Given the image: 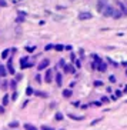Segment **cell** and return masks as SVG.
Here are the masks:
<instances>
[{
    "label": "cell",
    "mask_w": 127,
    "mask_h": 130,
    "mask_svg": "<svg viewBox=\"0 0 127 130\" xmlns=\"http://www.w3.org/2000/svg\"><path fill=\"white\" fill-rule=\"evenodd\" d=\"M113 12H114V7L113 6H108V4H106L104 9L101 10V13H103L104 17H112L113 16Z\"/></svg>",
    "instance_id": "1"
},
{
    "label": "cell",
    "mask_w": 127,
    "mask_h": 130,
    "mask_svg": "<svg viewBox=\"0 0 127 130\" xmlns=\"http://www.w3.org/2000/svg\"><path fill=\"white\" fill-rule=\"evenodd\" d=\"M92 17H93V14L89 13V12H80L79 13V19H80V20H90Z\"/></svg>",
    "instance_id": "2"
},
{
    "label": "cell",
    "mask_w": 127,
    "mask_h": 130,
    "mask_svg": "<svg viewBox=\"0 0 127 130\" xmlns=\"http://www.w3.org/2000/svg\"><path fill=\"white\" fill-rule=\"evenodd\" d=\"M53 80V70L51 69H47L46 70V74H44V82L46 83H51Z\"/></svg>",
    "instance_id": "3"
},
{
    "label": "cell",
    "mask_w": 127,
    "mask_h": 130,
    "mask_svg": "<svg viewBox=\"0 0 127 130\" xmlns=\"http://www.w3.org/2000/svg\"><path fill=\"white\" fill-rule=\"evenodd\" d=\"M33 63H29V59L27 57H22L20 59V67L22 69H27V67H31Z\"/></svg>",
    "instance_id": "4"
},
{
    "label": "cell",
    "mask_w": 127,
    "mask_h": 130,
    "mask_svg": "<svg viewBox=\"0 0 127 130\" xmlns=\"http://www.w3.org/2000/svg\"><path fill=\"white\" fill-rule=\"evenodd\" d=\"M116 6H119V10L123 13V16H127V7H126V4H123L121 2H119V0H117V2H116Z\"/></svg>",
    "instance_id": "5"
},
{
    "label": "cell",
    "mask_w": 127,
    "mask_h": 130,
    "mask_svg": "<svg viewBox=\"0 0 127 130\" xmlns=\"http://www.w3.org/2000/svg\"><path fill=\"white\" fill-rule=\"evenodd\" d=\"M49 64H50V60H49V59H44V60L40 62V64L37 66V69H39V70H44V69L49 67Z\"/></svg>",
    "instance_id": "6"
},
{
    "label": "cell",
    "mask_w": 127,
    "mask_h": 130,
    "mask_svg": "<svg viewBox=\"0 0 127 130\" xmlns=\"http://www.w3.org/2000/svg\"><path fill=\"white\" fill-rule=\"evenodd\" d=\"M7 71L10 73V74H16V70H14V67H13V62H12V59H9V62H7Z\"/></svg>",
    "instance_id": "7"
},
{
    "label": "cell",
    "mask_w": 127,
    "mask_h": 130,
    "mask_svg": "<svg viewBox=\"0 0 127 130\" xmlns=\"http://www.w3.org/2000/svg\"><path fill=\"white\" fill-rule=\"evenodd\" d=\"M96 69H97L99 71H106V70H107V63H104V62H99L97 66H96Z\"/></svg>",
    "instance_id": "8"
},
{
    "label": "cell",
    "mask_w": 127,
    "mask_h": 130,
    "mask_svg": "<svg viewBox=\"0 0 127 130\" xmlns=\"http://www.w3.org/2000/svg\"><path fill=\"white\" fill-rule=\"evenodd\" d=\"M107 2H108V0H97V10L101 12L104 9V6L107 4Z\"/></svg>",
    "instance_id": "9"
},
{
    "label": "cell",
    "mask_w": 127,
    "mask_h": 130,
    "mask_svg": "<svg viewBox=\"0 0 127 130\" xmlns=\"http://www.w3.org/2000/svg\"><path fill=\"white\" fill-rule=\"evenodd\" d=\"M64 71H66V73H73V74H74L76 69L71 66V64H64Z\"/></svg>",
    "instance_id": "10"
},
{
    "label": "cell",
    "mask_w": 127,
    "mask_h": 130,
    "mask_svg": "<svg viewBox=\"0 0 127 130\" xmlns=\"http://www.w3.org/2000/svg\"><path fill=\"white\" fill-rule=\"evenodd\" d=\"M69 117L73 119V120H76V122H81V120L84 119L83 116H76V114H73V113H69Z\"/></svg>",
    "instance_id": "11"
},
{
    "label": "cell",
    "mask_w": 127,
    "mask_h": 130,
    "mask_svg": "<svg viewBox=\"0 0 127 130\" xmlns=\"http://www.w3.org/2000/svg\"><path fill=\"white\" fill-rule=\"evenodd\" d=\"M0 76H2V77H6L7 76V69L3 64H0Z\"/></svg>",
    "instance_id": "12"
},
{
    "label": "cell",
    "mask_w": 127,
    "mask_h": 130,
    "mask_svg": "<svg viewBox=\"0 0 127 130\" xmlns=\"http://www.w3.org/2000/svg\"><path fill=\"white\" fill-rule=\"evenodd\" d=\"M56 83H57V86H62V83H63V76H62V73H57V74H56Z\"/></svg>",
    "instance_id": "13"
},
{
    "label": "cell",
    "mask_w": 127,
    "mask_h": 130,
    "mask_svg": "<svg viewBox=\"0 0 127 130\" xmlns=\"http://www.w3.org/2000/svg\"><path fill=\"white\" fill-rule=\"evenodd\" d=\"M121 16H123V13H121L120 10H116V9H114V12H113V16H112V17H113V19H120Z\"/></svg>",
    "instance_id": "14"
},
{
    "label": "cell",
    "mask_w": 127,
    "mask_h": 130,
    "mask_svg": "<svg viewBox=\"0 0 127 130\" xmlns=\"http://www.w3.org/2000/svg\"><path fill=\"white\" fill-rule=\"evenodd\" d=\"M71 95H73V93H71V90H70V89L63 90V96H64V97H71Z\"/></svg>",
    "instance_id": "15"
},
{
    "label": "cell",
    "mask_w": 127,
    "mask_h": 130,
    "mask_svg": "<svg viewBox=\"0 0 127 130\" xmlns=\"http://www.w3.org/2000/svg\"><path fill=\"white\" fill-rule=\"evenodd\" d=\"M63 117H64V116H63V113H60V111H57L56 116H54V119H56L57 122H62V120H63Z\"/></svg>",
    "instance_id": "16"
},
{
    "label": "cell",
    "mask_w": 127,
    "mask_h": 130,
    "mask_svg": "<svg viewBox=\"0 0 127 130\" xmlns=\"http://www.w3.org/2000/svg\"><path fill=\"white\" fill-rule=\"evenodd\" d=\"M33 95L34 96H40V97H47V95L43 93V91H33Z\"/></svg>",
    "instance_id": "17"
},
{
    "label": "cell",
    "mask_w": 127,
    "mask_h": 130,
    "mask_svg": "<svg viewBox=\"0 0 127 130\" xmlns=\"http://www.w3.org/2000/svg\"><path fill=\"white\" fill-rule=\"evenodd\" d=\"M24 129H29V130H36V126H33V124H30V123H26V124H24Z\"/></svg>",
    "instance_id": "18"
},
{
    "label": "cell",
    "mask_w": 127,
    "mask_h": 130,
    "mask_svg": "<svg viewBox=\"0 0 127 130\" xmlns=\"http://www.w3.org/2000/svg\"><path fill=\"white\" fill-rule=\"evenodd\" d=\"M53 49H54V50H57V51H62V50L64 49V46H62V44H56Z\"/></svg>",
    "instance_id": "19"
},
{
    "label": "cell",
    "mask_w": 127,
    "mask_h": 130,
    "mask_svg": "<svg viewBox=\"0 0 127 130\" xmlns=\"http://www.w3.org/2000/svg\"><path fill=\"white\" fill-rule=\"evenodd\" d=\"M7 103H9V96L4 95V96H3V106H6Z\"/></svg>",
    "instance_id": "20"
},
{
    "label": "cell",
    "mask_w": 127,
    "mask_h": 130,
    "mask_svg": "<svg viewBox=\"0 0 127 130\" xmlns=\"http://www.w3.org/2000/svg\"><path fill=\"white\" fill-rule=\"evenodd\" d=\"M26 95H27V96H31V95H33V89H31V87H27Z\"/></svg>",
    "instance_id": "21"
},
{
    "label": "cell",
    "mask_w": 127,
    "mask_h": 130,
    "mask_svg": "<svg viewBox=\"0 0 127 130\" xmlns=\"http://www.w3.org/2000/svg\"><path fill=\"white\" fill-rule=\"evenodd\" d=\"M9 51H10V50L7 49V50H4V51L2 53V57H3V59H6V57H7V56H9Z\"/></svg>",
    "instance_id": "22"
},
{
    "label": "cell",
    "mask_w": 127,
    "mask_h": 130,
    "mask_svg": "<svg viewBox=\"0 0 127 130\" xmlns=\"http://www.w3.org/2000/svg\"><path fill=\"white\" fill-rule=\"evenodd\" d=\"M0 7H7V2H6V0H0Z\"/></svg>",
    "instance_id": "23"
},
{
    "label": "cell",
    "mask_w": 127,
    "mask_h": 130,
    "mask_svg": "<svg viewBox=\"0 0 127 130\" xmlns=\"http://www.w3.org/2000/svg\"><path fill=\"white\" fill-rule=\"evenodd\" d=\"M16 83H17L16 80H12V82H10V87H12L13 90H16Z\"/></svg>",
    "instance_id": "24"
},
{
    "label": "cell",
    "mask_w": 127,
    "mask_h": 130,
    "mask_svg": "<svg viewBox=\"0 0 127 130\" xmlns=\"http://www.w3.org/2000/svg\"><path fill=\"white\" fill-rule=\"evenodd\" d=\"M94 86H96V87H100V86H103V82H100V80H96V82H94Z\"/></svg>",
    "instance_id": "25"
},
{
    "label": "cell",
    "mask_w": 127,
    "mask_h": 130,
    "mask_svg": "<svg viewBox=\"0 0 127 130\" xmlns=\"http://www.w3.org/2000/svg\"><path fill=\"white\" fill-rule=\"evenodd\" d=\"M9 126H10V127H17V126H19V123H17V122H12Z\"/></svg>",
    "instance_id": "26"
},
{
    "label": "cell",
    "mask_w": 127,
    "mask_h": 130,
    "mask_svg": "<svg viewBox=\"0 0 127 130\" xmlns=\"http://www.w3.org/2000/svg\"><path fill=\"white\" fill-rule=\"evenodd\" d=\"M64 64H66V62H64L63 59H62V60H59V66H60V67H64Z\"/></svg>",
    "instance_id": "27"
},
{
    "label": "cell",
    "mask_w": 127,
    "mask_h": 130,
    "mask_svg": "<svg viewBox=\"0 0 127 130\" xmlns=\"http://www.w3.org/2000/svg\"><path fill=\"white\" fill-rule=\"evenodd\" d=\"M53 47H54V46H53V44H47V46H46V47H44V50H51V49H53Z\"/></svg>",
    "instance_id": "28"
},
{
    "label": "cell",
    "mask_w": 127,
    "mask_h": 130,
    "mask_svg": "<svg viewBox=\"0 0 127 130\" xmlns=\"http://www.w3.org/2000/svg\"><path fill=\"white\" fill-rule=\"evenodd\" d=\"M42 129H43V130H51L53 127H50V126H46V124H44V126H42Z\"/></svg>",
    "instance_id": "29"
},
{
    "label": "cell",
    "mask_w": 127,
    "mask_h": 130,
    "mask_svg": "<svg viewBox=\"0 0 127 130\" xmlns=\"http://www.w3.org/2000/svg\"><path fill=\"white\" fill-rule=\"evenodd\" d=\"M76 67H81V62L80 60H76Z\"/></svg>",
    "instance_id": "30"
},
{
    "label": "cell",
    "mask_w": 127,
    "mask_h": 130,
    "mask_svg": "<svg viewBox=\"0 0 127 130\" xmlns=\"http://www.w3.org/2000/svg\"><path fill=\"white\" fill-rule=\"evenodd\" d=\"M2 89H3V90H6V89H7V82H4V83L2 84Z\"/></svg>",
    "instance_id": "31"
},
{
    "label": "cell",
    "mask_w": 127,
    "mask_h": 130,
    "mask_svg": "<svg viewBox=\"0 0 127 130\" xmlns=\"http://www.w3.org/2000/svg\"><path fill=\"white\" fill-rule=\"evenodd\" d=\"M4 113V106H0V114Z\"/></svg>",
    "instance_id": "32"
},
{
    "label": "cell",
    "mask_w": 127,
    "mask_h": 130,
    "mask_svg": "<svg viewBox=\"0 0 127 130\" xmlns=\"http://www.w3.org/2000/svg\"><path fill=\"white\" fill-rule=\"evenodd\" d=\"M26 50L27 51H33V50H36V47H26Z\"/></svg>",
    "instance_id": "33"
},
{
    "label": "cell",
    "mask_w": 127,
    "mask_h": 130,
    "mask_svg": "<svg viewBox=\"0 0 127 130\" xmlns=\"http://www.w3.org/2000/svg\"><path fill=\"white\" fill-rule=\"evenodd\" d=\"M101 102H103V103H108V99H107V97H101Z\"/></svg>",
    "instance_id": "34"
},
{
    "label": "cell",
    "mask_w": 127,
    "mask_h": 130,
    "mask_svg": "<svg viewBox=\"0 0 127 130\" xmlns=\"http://www.w3.org/2000/svg\"><path fill=\"white\" fill-rule=\"evenodd\" d=\"M120 96H121V91L117 90V91H116V97H120Z\"/></svg>",
    "instance_id": "35"
},
{
    "label": "cell",
    "mask_w": 127,
    "mask_h": 130,
    "mask_svg": "<svg viewBox=\"0 0 127 130\" xmlns=\"http://www.w3.org/2000/svg\"><path fill=\"white\" fill-rule=\"evenodd\" d=\"M16 99H17V93L14 91V93H13V97H12V100H16Z\"/></svg>",
    "instance_id": "36"
},
{
    "label": "cell",
    "mask_w": 127,
    "mask_h": 130,
    "mask_svg": "<svg viewBox=\"0 0 127 130\" xmlns=\"http://www.w3.org/2000/svg\"><path fill=\"white\" fill-rule=\"evenodd\" d=\"M36 80H37V82H40L42 79H40V74H36Z\"/></svg>",
    "instance_id": "37"
},
{
    "label": "cell",
    "mask_w": 127,
    "mask_h": 130,
    "mask_svg": "<svg viewBox=\"0 0 127 130\" xmlns=\"http://www.w3.org/2000/svg\"><path fill=\"white\" fill-rule=\"evenodd\" d=\"M110 82H116V77L114 76H110Z\"/></svg>",
    "instance_id": "38"
},
{
    "label": "cell",
    "mask_w": 127,
    "mask_h": 130,
    "mask_svg": "<svg viewBox=\"0 0 127 130\" xmlns=\"http://www.w3.org/2000/svg\"><path fill=\"white\" fill-rule=\"evenodd\" d=\"M124 93H127V84H126V87H124Z\"/></svg>",
    "instance_id": "39"
},
{
    "label": "cell",
    "mask_w": 127,
    "mask_h": 130,
    "mask_svg": "<svg viewBox=\"0 0 127 130\" xmlns=\"http://www.w3.org/2000/svg\"><path fill=\"white\" fill-rule=\"evenodd\" d=\"M123 66H127V62H123Z\"/></svg>",
    "instance_id": "40"
},
{
    "label": "cell",
    "mask_w": 127,
    "mask_h": 130,
    "mask_svg": "<svg viewBox=\"0 0 127 130\" xmlns=\"http://www.w3.org/2000/svg\"><path fill=\"white\" fill-rule=\"evenodd\" d=\"M126 76H127V71H126Z\"/></svg>",
    "instance_id": "41"
}]
</instances>
